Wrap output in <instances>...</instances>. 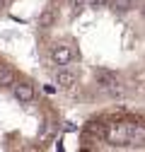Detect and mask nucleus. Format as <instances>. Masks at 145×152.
<instances>
[{
	"instance_id": "1",
	"label": "nucleus",
	"mask_w": 145,
	"mask_h": 152,
	"mask_svg": "<svg viewBox=\"0 0 145 152\" xmlns=\"http://www.w3.org/2000/svg\"><path fill=\"white\" fill-rule=\"evenodd\" d=\"M87 150H145V109H119L114 116L87 121Z\"/></svg>"
},
{
	"instance_id": "2",
	"label": "nucleus",
	"mask_w": 145,
	"mask_h": 152,
	"mask_svg": "<svg viewBox=\"0 0 145 152\" xmlns=\"http://www.w3.org/2000/svg\"><path fill=\"white\" fill-rule=\"evenodd\" d=\"M10 92H12V99L22 106H29L36 102V85L31 80H15Z\"/></svg>"
},
{
	"instance_id": "3",
	"label": "nucleus",
	"mask_w": 145,
	"mask_h": 152,
	"mask_svg": "<svg viewBox=\"0 0 145 152\" xmlns=\"http://www.w3.org/2000/svg\"><path fill=\"white\" fill-rule=\"evenodd\" d=\"M15 70L10 65H0V89H10L12 82H15Z\"/></svg>"
},
{
	"instance_id": "4",
	"label": "nucleus",
	"mask_w": 145,
	"mask_h": 152,
	"mask_svg": "<svg viewBox=\"0 0 145 152\" xmlns=\"http://www.w3.org/2000/svg\"><path fill=\"white\" fill-rule=\"evenodd\" d=\"M5 3H7V0H0V7H5Z\"/></svg>"
}]
</instances>
